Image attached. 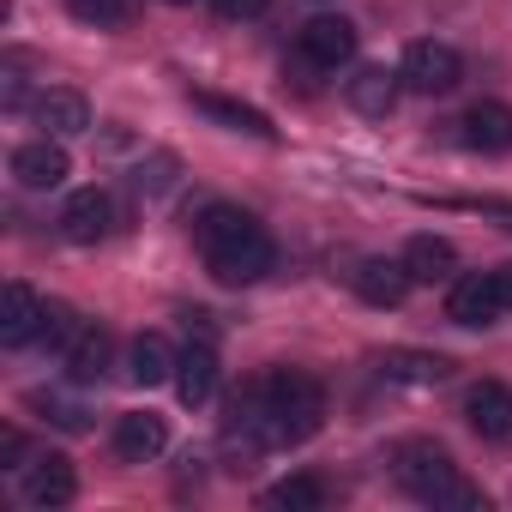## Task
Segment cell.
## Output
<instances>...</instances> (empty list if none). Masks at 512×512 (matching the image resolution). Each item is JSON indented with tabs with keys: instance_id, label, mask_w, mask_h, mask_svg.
I'll use <instances>...</instances> for the list:
<instances>
[{
	"instance_id": "cell-1",
	"label": "cell",
	"mask_w": 512,
	"mask_h": 512,
	"mask_svg": "<svg viewBox=\"0 0 512 512\" xmlns=\"http://www.w3.org/2000/svg\"><path fill=\"white\" fill-rule=\"evenodd\" d=\"M193 241L217 284H260L272 272V235L235 205H205L193 223Z\"/></svg>"
},
{
	"instance_id": "cell-2",
	"label": "cell",
	"mask_w": 512,
	"mask_h": 512,
	"mask_svg": "<svg viewBox=\"0 0 512 512\" xmlns=\"http://www.w3.org/2000/svg\"><path fill=\"white\" fill-rule=\"evenodd\" d=\"M398 482H404L416 500H428V506H458V512H482V506H488L482 488H470V482L458 476V464H452L440 446H404V452H398Z\"/></svg>"
},
{
	"instance_id": "cell-3",
	"label": "cell",
	"mask_w": 512,
	"mask_h": 512,
	"mask_svg": "<svg viewBox=\"0 0 512 512\" xmlns=\"http://www.w3.org/2000/svg\"><path fill=\"white\" fill-rule=\"evenodd\" d=\"M398 79H404V91H416V97H446V91H458L464 61H458V49H452V43L422 37V43H410V49H404Z\"/></svg>"
},
{
	"instance_id": "cell-4",
	"label": "cell",
	"mask_w": 512,
	"mask_h": 512,
	"mask_svg": "<svg viewBox=\"0 0 512 512\" xmlns=\"http://www.w3.org/2000/svg\"><path fill=\"white\" fill-rule=\"evenodd\" d=\"M296 55L314 67V73H338V67H350L356 61V25L350 19H308L302 25V37H296Z\"/></svg>"
},
{
	"instance_id": "cell-5",
	"label": "cell",
	"mask_w": 512,
	"mask_h": 512,
	"mask_svg": "<svg viewBox=\"0 0 512 512\" xmlns=\"http://www.w3.org/2000/svg\"><path fill=\"white\" fill-rule=\"evenodd\" d=\"M500 314H506V296H500L494 272H470V278H458L452 296H446V320H452V326H494Z\"/></svg>"
},
{
	"instance_id": "cell-6",
	"label": "cell",
	"mask_w": 512,
	"mask_h": 512,
	"mask_svg": "<svg viewBox=\"0 0 512 512\" xmlns=\"http://www.w3.org/2000/svg\"><path fill=\"white\" fill-rule=\"evenodd\" d=\"M109 229H115V199H109V193L85 187V193H73V199L61 205V235H67L73 247H97Z\"/></svg>"
},
{
	"instance_id": "cell-7",
	"label": "cell",
	"mask_w": 512,
	"mask_h": 512,
	"mask_svg": "<svg viewBox=\"0 0 512 512\" xmlns=\"http://www.w3.org/2000/svg\"><path fill=\"white\" fill-rule=\"evenodd\" d=\"M217 344L211 338H199V344H187L181 350V362H175V392H181V404L187 410H199V404H211L217 398Z\"/></svg>"
},
{
	"instance_id": "cell-8",
	"label": "cell",
	"mask_w": 512,
	"mask_h": 512,
	"mask_svg": "<svg viewBox=\"0 0 512 512\" xmlns=\"http://www.w3.org/2000/svg\"><path fill=\"white\" fill-rule=\"evenodd\" d=\"M13 175H19V187H31V193H49V187H61L67 181V151H61V139H31V145H19L13 151Z\"/></svg>"
},
{
	"instance_id": "cell-9",
	"label": "cell",
	"mask_w": 512,
	"mask_h": 512,
	"mask_svg": "<svg viewBox=\"0 0 512 512\" xmlns=\"http://www.w3.org/2000/svg\"><path fill=\"white\" fill-rule=\"evenodd\" d=\"M350 284H356V296H362L368 308H398L416 278H410L404 260H362V266L350 272Z\"/></svg>"
},
{
	"instance_id": "cell-10",
	"label": "cell",
	"mask_w": 512,
	"mask_h": 512,
	"mask_svg": "<svg viewBox=\"0 0 512 512\" xmlns=\"http://www.w3.org/2000/svg\"><path fill=\"white\" fill-rule=\"evenodd\" d=\"M73 494H79V470H73V458H61V452L31 458V470H25V500H31V506H67Z\"/></svg>"
},
{
	"instance_id": "cell-11",
	"label": "cell",
	"mask_w": 512,
	"mask_h": 512,
	"mask_svg": "<svg viewBox=\"0 0 512 512\" xmlns=\"http://www.w3.org/2000/svg\"><path fill=\"white\" fill-rule=\"evenodd\" d=\"M464 422L482 434V440H512V392L500 380H482L464 392Z\"/></svg>"
},
{
	"instance_id": "cell-12",
	"label": "cell",
	"mask_w": 512,
	"mask_h": 512,
	"mask_svg": "<svg viewBox=\"0 0 512 512\" xmlns=\"http://www.w3.org/2000/svg\"><path fill=\"white\" fill-rule=\"evenodd\" d=\"M43 314H49V302L31 290V284H7V308H0V344L7 350H19V344H31L37 332H43Z\"/></svg>"
},
{
	"instance_id": "cell-13",
	"label": "cell",
	"mask_w": 512,
	"mask_h": 512,
	"mask_svg": "<svg viewBox=\"0 0 512 512\" xmlns=\"http://www.w3.org/2000/svg\"><path fill=\"white\" fill-rule=\"evenodd\" d=\"M31 115H37V127H43L49 139H73V133L91 127V103H85L79 91H67V85H49V91L31 103Z\"/></svg>"
},
{
	"instance_id": "cell-14",
	"label": "cell",
	"mask_w": 512,
	"mask_h": 512,
	"mask_svg": "<svg viewBox=\"0 0 512 512\" xmlns=\"http://www.w3.org/2000/svg\"><path fill=\"white\" fill-rule=\"evenodd\" d=\"M163 446H169L163 416H151V410H127V416H115V452H121L127 464H151Z\"/></svg>"
},
{
	"instance_id": "cell-15",
	"label": "cell",
	"mask_w": 512,
	"mask_h": 512,
	"mask_svg": "<svg viewBox=\"0 0 512 512\" xmlns=\"http://www.w3.org/2000/svg\"><path fill=\"white\" fill-rule=\"evenodd\" d=\"M458 127H464V145L482 151V157L512 151V109H506V103H470Z\"/></svg>"
},
{
	"instance_id": "cell-16",
	"label": "cell",
	"mask_w": 512,
	"mask_h": 512,
	"mask_svg": "<svg viewBox=\"0 0 512 512\" xmlns=\"http://www.w3.org/2000/svg\"><path fill=\"white\" fill-rule=\"evenodd\" d=\"M404 266H410V278H416V284H440V278H452V272H458V247H452L446 235H410Z\"/></svg>"
},
{
	"instance_id": "cell-17",
	"label": "cell",
	"mask_w": 512,
	"mask_h": 512,
	"mask_svg": "<svg viewBox=\"0 0 512 512\" xmlns=\"http://www.w3.org/2000/svg\"><path fill=\"white\" fill-rule=\"evenodd\" d=\"M344 91H350V109H356V115H374V121H380V115H392V103H398L404 79H398V73H386V67H362Z\"/></svg>"
},
{
	"instance_id": "cell-18",
	"label": "cell",
	"mask_w": 512,
	"mask_h": 512,
	"mask_svg": "<svg viewBox=\"0 0 512 512\" xmlns=\"http://www.w3.org/2000/svg\"><path fill=\"white\" fill-rule=\"evenodd\" d=\"M380 374L386 380H404V386H440L452 374V362L434 356V350H386L380 356Z\"/></svg>"
},
{
	"instance_id": "cell-19",
	"label": "cell",
	"mask_w": 512,
	"mask_h": 512,
	"mask_svg": "<svg viewBox=\"0 0 512 512\" xmlns=\"http://www.w3.org/2000/svg\"><path fill=\"white\" fill-rule=\"evenodd\" d=\"M109 356H115L109 332H103V326H85V332L73 338V350H67L61 362H67V374H73L79 386H91V380H103V374H109Z\"/></svg>"
},
{
	"instance_id": "cell-20",
	"label": "cell",
	"mask_w": 512,
	"mask_h": 512,
	"mask_svg": "<svg viewBox=\"0 0 512 512\" xmlns=\"http://www.w3.org/2000/svg\"><path fill=\"white\" fill-rule=\"evenodd\" d=\"M193 109L211 115V121H223V127H235V133H253V139H272V133H278L260 109H247V103H235V97H217V91H193Z\"/></svg>"
},
{
	"instance_id": "cell-21",
	"label": "cell",
	"mask_w": 512,
	"mask_h": 512,
	"mask_svg": "<svg viewBox=\"0 0 512 512\" xmlns=\"http://www.w3.org/2000/svg\"><path fill=\"white\" fill-rule=\"evenodd\" d=\"M175 362H181V356H169V344H163L157 332L133 338V350H127V374H133L139 386H163V380H175Z\"/></svg>"
},
{
	"instance_id": "cell-22",
	"label": "cell",
	"mask_w": 512,
	"mask_h": 512,
	"mask_svg": "<svg viewBox=\"0 0 512 512\" xmlns=\"http://www.w3.org/2000/svg\"><path fill=\"white\" fill-rule=\"evenodd\" d=\"M266 506L272 512H320L326 488H320V476H284V482L266 488Z\"/></svg>"
},
{
	"instance_id": "cell-23",
	"label": "cell",
	"mask_w": 512,
	"mask_h": 512,
	"mask_svg": "<svg viewBox=\"0 0 512 512\" xmlns=\"http://www.w3.org/2000/svg\"><path fill=\"white\" fill-rule=\"evenodd\" d=\"M85 332V320L73 314V308H61V302H49V314H43V332H37V344H49V350H73V338Z\"/></svg>"
},
{
	"instance_id": "cell-24",
	"label": "cell",
	"mask_w": 512,
	"mask_h": 512,
	"mask_svg": "<svg viewBox=\"0 0 512 512\" xmlns=\"http://www.w3.org/2000/svg\"><path fill=\"white\" fill-rule=\"evenodd\" d=\"M37 410L55 422V428H67V434H85L91 428V416H85V404H73V398H55V392H37Z\"/></svg>"
},
{
	"instance_id": "cell-25",
	"label": "cell",
	"mask_w": 512,
	"mask_h": 512,
	"mask_svg": "<svg viewBox=\"0 0 512 512\" xmlns=\"http://www.w3.org/2000/svg\"><path fill=\"white\" fill-rule=\"evenodd\" d=\"M67 7H73V19H85V25L109 31V25H121V19L133 13V0H67Z\"/></svg>"
},
{
	"instance_id": "cell-26",
	"label": "cell",
	"mask_w": 512,
	"mask_h": 512,
	"mask_svg": "<svg viewBox=\"0 0 512 512\" xmlns=\"http://www.w3.org/2000/svg\"><path fill=\"white\" fill-rule=\"evenodd\" d=\"M133 187H139V193H169V187H175V157H151V163H139Z\"/></svg>"
},
{
	"instance_id": "cell-27",
	"label": "cell",
	"mask_w": 512,
	"mask_h": 512,
	"mask_svg": "<svg viewBox=\"0 0 512 512\" xmlns=\"http://www.w3.org/2000/svg\"><path fill=\"white\" fill-rule=\"evenodd\" d=\"M211 7H217L223 19H260V13H266V0H211Z\"/></svg>"
},
{
	"instance_id": "cell-28",
	"label": "cell",
	"mask_w": 512,
	"mask_h": 512,
	"mask_svg": "<svg viewBox=\"0 0 512 512\" xmlns=\"http://www.w3.org/2000/svg\"><path fill=\"white\" fill-rule=\"evenodd\" d=\"M0 458H7V464H13V458H25V440H19L13 428H7V434H0Z\"/></svg>"
},
{
	"instance_id": "cell-29",
	"label": "cell",
	"mask_w": 512,
	"mask_h": 512,
	"mask_svg": "<svg viewBox=\"0 0 512 512\" xmlns=\"http://www.w3.org/2000/svg\"><path fill=\"white\" fill-rule=\"evenodd\" d=\"M25 103V79L19 73H7V109H19Z\"/></svg>"
},
{
	"instance_id": "cell-30",
	"label": "cell",
	"mask_w": 512,
	"mask_h": 512,
	"mask_svg": "<svg viewBox=\"0 0 512 512\" xmlns=\"http://www.w3.org/2000/svg\"><path fill=\"white\" fill-rule=\"evenodd\" d=\"M494 284H500V296H506V308H512V266H500V272H494Z\"/></svg>"
},
{
	"instance_id": "cell-31",
	"label": "cell",
	"mask_w": 512,
	"mask_h": 512,
	"mask_svg": "<svg viewBox=\"0 0 512 512\" xmlns=\"http://www.w3.org/2000/svg\"><path fill=\"white\" fill-rule=\"evenodd\" d=\"M169 7H193V0H169Z\"/></svg>"
}]
</instances>
